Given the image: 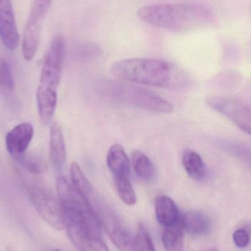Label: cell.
<instances>
[{
    "mask_svg": "<svg viewBox=\"0 0 251 251\" xmlns=\"http://www.w3.org/2000/svg\"><path fill=\"white\" fill-rule=\"evenodd\" d=\"M137 15L147 25L176 32L203 27L215 20V15L206 6L190 3L145 6L137 10Z\"/></svg>",
    "mask_w": 251,
    "mask_h": 251,
    "instance_id": "obj_1",
    "label": "cell"
},
{
    "mask_svg": "<svg viewBox=\"0 0 251 251\" xmlns=\"http://www.w3.org/2000/svg\"><path fill=\"white\" fill-rule=\"evenodd\" d=\"M111 72L122 80L149 86L178 88L185 82L182 73L174 65L159 59H124L113 63Z\"/></svg>",
    "mask_w": 251,
    "mask_h": 251,
    "instance_id": "obj_2",
    "label": "cell"
},
{
    "mask_svg": "<svg viewBox=\"0 0 251 251\" xmlns=\"http://www.w3.org/2000/svg\"><path fill=\"white\" fill-rule=\"evenodd\" d=\"M101 91L106 97L125 105L158 113H171L174 106L168 100L145 88L129 84L108 82Z\"/></svg>",
    "mask_w": 251,
    "mask_h": 251,
    "instance_id": "obj_3",
    "label": "cell"
},
{
    "mask_svg": "<svg viewBox=\"0 0 251 251\" xmlns=\"http://www.w3.org/2000/svg\"><path fill=\"white\" fill-rule=\"evenodd\" d=\"M94 190L87 196L97 215L101 228L110 237L117 249L122 251H128L132 247L129 231L120 217L96 195Z\"/></svg>",
    "mask_w": 251,
    "mask_h": 251,
    "instance_id": "obj_4",
    "label": "cell"
},
{
    "mask_svg": "<svg viewBox=\"0 0 251 251\" xmlns=\"http://www.w3.org/2000/svg\"><path fill=\"white\" fill-rule=\"evenodd\" d=\"M66 54V41L63 35H57L51 40L46 52L40 76L39 86L57 91L61 79Z\"/></svg>",
    "mask_w": 251,
    "mask_h": 251,
    "instance_id": "obj_5",
    "label": "cell"
},
{
    "mask_svg": "<svg viewBox=\"0 0 251 251\" xmlns=\"http://www.w3.org/2000/svg\"><path fill=\"white\" fill-rule=\"evenodd\" d=\"M31 201L41 218L55 229L65 228L64 213L58 199L45 187L33 184L29 188Z\"/></svg>",
    "mask_w": 251,
    "mask_h": 251,
    "instance_id": "obj_6",
    "label": "cell"
},
{
    "mask_svg": "<svg viewBox=\"0 0 251 251\" xmlns=\"http://www.w3.org/2000/svg\"><path fill=\"white\" fill-rule=\"evenodd\" d=\"M65 228L78 251H110L101 239V228L84 221L66 220Z\"/></svg>",
    "mask_w": 251,
    "mask_h": 251,
    "instance_id": "obj_7",
    "label": "cell"
},
{
    "mask_svg": "<svg viewBox=\"0 0 251 251\" xmlns=\"http://www.w3.org/2000/svg\"><path fill=\"white\" fill-rule=\"evenodd\" d=\"M0 39L10 50H16L20 41L10 0H0Z\"/></svg>",
    "mask_w": 251,
    "mask_h": 251,
    "instance_id": "obj_8",
    "label": "cell"
},
{
    "mask_svg": "<svg viewBox=\"0 0 251 251\" xmlns=\"http://www.w3.org/2000/svg\"><path fill=\"white\" fill-rule=\"evenodd\" d=\"M34 135L33 126L28 122L13 127L5 137V147L15 159L26 153Z\"/></svg>",
    "mask_w": 251,
    "mask_h": 251,
    "instance_id": "obj_9",
    "label": "cell"
},
{
    "mask_svg": "<svg viewBox=\"0 0 251 251\" xmlns=\"http://www.w3.org/2000/svg\"><path fill=\"white\" fill-rule=\"evenodd\" d=\"M155 214L162 228L172 226L181 221L180 212L175 202L167 196H159L155 200Z\"/></svg>",
    "mask_w": 251,
    "mask_h": 251,
    "instance_id": "obj_10",
    "label": "cell"
},
{
    "mask_svg": "<svg viewBox=\"0 0 251 251\" xmlns=\"http://www.w3.org/2000/svg\"><path fill=\"white\" fill-rule=\"evenodd\" d=\"M50 137V161L54 170L59 172L64 167L66 152L63 130L58 124L51 126Z\"/></svg>",
    "mask_w": 251,
    "mask_h": 251,
    "instance_id": "obj_11",
    "label": "cell"
},
{
    "mask_svg": "<svg viewBox=\"0 0 251 251\" xmlns=\"http://www.w3.org/2000/svg\"><path fill=\"white\" fill-rule=\"evenodd\" d=\"M53 0H34L25 25L24 35L41 37L43 22L50 10Z\"/></svg>",
    "mask_w": 251,
    "mask_h": 251,
    "instance_id": "obj_12",
    "label": "cell"
},
{
    "mask_svg": "<svg viewBox=\"0 0 251 251\" xmlns=\"http://www.w3.org/2000/svg\"><path fill=\"white\" fill-rule=\"evenodd\" d=\"M106 161L113 178H129L131 163L120 144L113 145L109 149Z\"/></svg>",
    "mask_w": 251,
    "mask_h": 251,
    "instance_id": "obj_13",
    "label": "cell"
},
{
    "mask_svg": "<svg viewBox=\"0 0 251 251\" xmlns=\"http://www.w3.org/2000/svg\"><path fill=\"white\" fill-rule=\"evenodd\" d=\"M36 98L40 117L44 123H49L52 119L57 107V91L38 85Z\"/></svg>",
    "mask_w": 251,
    "mask_h": 251,
    "instance_id": "obj_14",
    "label": "cell"
},
{
    "mask_svg": "<svg viewBox=\"0 0 251 251\" xmlns=\"http://www.w3.org/2000/svg\"><path fill=\"white\" fill-rule=\"evenodd\" d=\"M184 230L194 236L207 234L210 229L209 218L201 212L189 211L181 215Z\"/></svg>",
    "mask_w": 251,
    "mask_h": 251,
    "instance_id": "obj_15",
    "label": "cell"
},
{
    "mask_svg": "<svg viewBox=\"0 0 251 251\" xmlns=\"http://www.w3.org/2000/svg\"><path fill=\"white\" fill-rule=\"evenodd\" d=\"M182 165L187 175L196 180L203 181L206 176V165L201 156L192 149L184 151L182 156Z\"/></svg>",
    "mask_w": 251,
    "mask_h": 251,
    "instance_id": "obj_16",
    "label": "cell"
},
{
    "mask_svg": "<svg viewBox=\"0 0 251 251\" xmlns=\"http://www.w3.org/2000/svg\"><path fill=\"white\" fill-rule=\"evenodd\" d=\"M131 165L137 176L143 181L150 182L156 176L154 165L149 156L141 151L134 150L131 153Z\"/></svg>",
    "mask_w": 251,
    "mask_h": 251,
    "instance_id": "obj_17",
    "label": "cell"
},
{
    "mask_svg": "<svg viewBox=\"0 0 251 251\" xmlns=\"http://www.w3.org/2000/svg\"><path fill=\"white\" fill-rule=\"evenodd\" d=\"M182 221L172 226L162 228V241L166 251H182L184 246Z\"/></svg>",
    "mask_w": 251,
    "mask_h": 251,
    "instance_id": "obj_18",
    "label": "cell"
},
{
    "mask_svg": "<svg viewBox=\"0 0 251 251\" xmlns=\"http://www.w3.org/2000/svg\"><path fill=\"white\" fill-rule=\"evenodd\" d=\"M70 175L72 185L84 196H88L94 190L91 182L77 162H72L71 165Z\"/></svg>",
    "mask_w": 251,
    "mask_h": 251,
    "instance_id": "obj_19",
    "label": "cell"
},
{
    "mask_svg": "<svg viewBox=\"0 0 251 251\" xmlns=\"http://www.w3.org/2000/svg\"><path fill=\"white\" fill-rule=\"evenodd\" d=\"M116 191L121 200L128 206L136 203V195L129 178H113Z\"/></svg>",
    "mask_w": 251,
    "mask_h": 251,
    "instance_id": "obj_20",
    "label": "cell"
},
{
    "mask_svg": "<svg viewBox=\"0 0 251 251\" xmlns=\"http://www.w3.org/2000/svg\"><path fill=\"white\" fill-rule=\"evenodd\" d=\"M14 88V80L11 69L7 62L0 56V94L9 96Z\"/></svg>",
    "mask_w": 251,
    "mask_h": 251,
    "instance_id": "obj_21",
    "label": "cell"
},
{
    "mask_svg": "<svg viewBox=\"0 0 251 251\" xmlns=\"http://www.w3.org/2000/svg\"><path fill=\"white\" fill-rule=\"evenodd\" d=\"M16 160L20 162L21 165L32 174H41L46 171L47 165L42 158L38 155L25 153Z\"/></svg>",
    "mask_w": 251,
    "mask_h": 251,
    "instance_id": "obj_22",
    "label": "cell"
},
{
    "mask_svg": "<svg viewBox=\"0 0 251 251\" xmlns=\"http://www.w3.org/2000/svg\"><path fill=\"white\" fill-rule=\"evenodd\" d=\"M131 249L132 251H155L150 234L143 224L139 225Z\"/></svg>",
    "mask_w": 251,
    "mask_h": 251,
    "instance_id": "obj_23",
    "label": "cell"
},
{
    "mask_svg": "<svg viewBox=\"0 0 251 251\" xmlns=\"http://www.w3.org/2000/svg\"><path fill=\"white\" fill-rule=\"evenodd\" d=\"M76 53H79V55L82 57H95L101 53L100 47L95 44L85 43L81 44L76 47Z\"/></svg>",
    "mask_w": 251,
    "mask_h": 251,
    "instance_id": "obj_24",
    "label": "cell"
},
{
    "mask_svg": "<svg viewBox=\"0 0 251 251\" xmlns=\"http://www.w3.org/2000/svg\"><path fill=\"white\" fill-rule=\"evenodd\" d=\"M233 239L236 246L240 249L247 247L250 243V236L248 231L243 228L237 230L233 234Z\"/></svg>",
    "mask_w": 251,
    "mask_h": 251,
    "instance_id": "obj_25",
    "label": "cell"
},
{
    "mask_svg": "<svg viewBox=\"0 0 251 251\" xmlns=\"http://www.w3.org/2000/svg\"><path fill=\"white\" fill-rule=\"evenodd\" d=\"M206 251H218L216 249H209V250H207Z\"/></svg>",
    "mask_w": 251,
    "mask_h": 251,
    "instance_id": "obj_26",
    "label": "cell"
},
{
    "mask_svg": "<svg viewBox=\"0 0 251 251\" xmlns=\"http://www.w3.org/2000/svg\"><path fill=\"white\" fill-rule=\"evenodd\" d=\"M55 251H60V250H56Z\"/></svg>",
    "mask_w": 251,
    "mask_h": 251,
    "instance_id": "obj_27",
    "label": "cell"
}]
</instances>
